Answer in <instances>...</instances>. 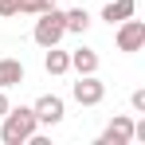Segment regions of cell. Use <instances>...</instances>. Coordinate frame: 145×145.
<instances>
[{
  "label": "cell",
  "mask_w": 145,
  "mask_h": 145,
  "mask_svg": "<svg viewBox=\"0 0 145 145\" xmlns=\"http://www.w3.org/2000/svg\"><path fill=\"white\" fill-rule=\"evenodd\" d=\"M39 129V121L31 114V106H8V114L0 118V141L4 145H24Z\"/></svg>",
  "instance_id": "6da1fadb"
},
{
  "label": "cell",
  "mask_w": 145,
  "mask_h": 145,
  "mask_svg": "<svg viewBox=\"0 0 145 145\" xmlns=\"http://www.w3.org/2000/svg\"><path fill=\"white\" fill-rule=\"evenodd\" d=\"M63 35H67V16H63L59 8L39 12V20H35V27H31V39H35L39 47H55Z\"/></svg>",
  "instance_id": "7a4b0ae2"
},
{
  "label": "cell",
  "mask_w": 145,
  "mask_h": 145,
  "mask_svg": "<svg viewBox=\"0 0 145 145\" xmlns=\"http://www.w3.org/2000/svg\"><path fill=\"white\" fill-rule=\"evenodd\" d=\"M71 94L78 106H98L102 98H106V82L98 78V74H78V82L71 86Z\"/></svg>",
  "instance_id": "3957f363"
},
{
  "label": "cell",
  "mask_w": 145,
  "mask_h": 145,
  "mask_svg": "<svg viewBox=\"0 0 145 145\" xmlns=\"http://www.w3.org/2000/svg\"><path fill=\"white\" fill-rule=\"evenodd\" d=\"M31 114H35L39 125H59L63 114H67V106H63V98H59V94H39V98H35V106H31Z\"/></svg>",
  "instance_id": "277c9868"
},
{
  "label": "cell",
  "mask_w": 145,
  "mask_h": 145,
  "mask_svg": "<svg viewBox=\"0 0 145 145\" xmlns=\"http://www.w3.org/2000/svg\"><path fill=\"white\" fill-rule=\"evenodd\" d=\"M133 141V118H125V114H114L110 125L98 133V145H129Z\"/></svg>",
  "instance_id": "5b68a950"
},
{
  "label": "cell",
  "mask_w": 145,
  "mask_h": 145,
  "mask_svg": "<svg viewBox=\"0 0 145 145\" xmlns=\"http://www.w3.org/2000/svg\"><path fill=\"white\" fill-rule=\"evenodd\" d=\"M141 47H145V20H133V16L121 20L118 24V51H129L133 55V51H141Z\"/></svg>",
  "instance_id": "8992f818"
},
{
  "label": "cell",
  "mask_w": 145,
  "mask_h": 145,
  "mask_svg": "<svg viewBox=\"0 0 145 145\" xmlns=\"http://www.w3.org/2000/svg\"><path fill=\"white\" fill-rule=\"evenodd\" d=\"M71 71H78V74H98V51L94 47H74L71 51Z\"/></svg>",
  "instance_id": "52a82bcc"
},
{
  "label": "cell",
  "mask_w": 145,
  "mask_h": 145,
  "mask_svg": "<svg viewBox=\"0 0 145 145\" xmlns=\"http://www.w3.org/2000/svg\"><path fill=\"white\" fill-rule=\"evenodd\" d=\"M47 55H43V67H47V74H67L71 71V51H59V43L55 47H43Z\"/></svg>",
  "instance_id": "ba28073f"
},
{
  "label": "cell",
  "mask_w": 145,
  "mask_h": 145,
  "mask_svg": "<svg viewBox=\"0 0 145 145\" xmlns=\"http://www.w3.org/2000/svg\"><path fill=\"white\" fill-rule=\"evenodd\" d=\"M133 12H137L133 0H110V4L102 8V20H106V24H121V20H129Z\"/></svg>",
  "instance_id": "9c48e42d"
},
{
  "label": "cell",
  "mask_w": 145,
  "mask_h": 145,
  "mask_svg": "<svg viewBox=\"0 0 145 145\" xmlns=\"http://www.w3.org/2000/svg\"><path fill=\"white\" fill-rule=\"evenodd\" d=\"M20 82H24V63L20 59H0V90L20 86Z\"/></svg>",
  "instance_id": "30bf717a"
},
{
  "label": "cell",
  "mask_w": 145,
  "mask_h": 145,
  "mask_svg": "<svg viewBox=\"0 0 145 145\" xmlns=\"http://www.w3.org/2000/svg\"><path fill=\"white\" fill-rule=\"evenodd\" d=\"M67 16V31H74V35H82L86 27H90V12L86 8H71V12H63Z\"/></svg>",
  "instance_id": "8fae6325"
},
{
  "label": "cell",
  "mask_w": 145,
  "mask_h": 145,
  "mask_svg": "<svg viewBox=\"0 0 145 145\" xmlns=\"http://www.w3.org/2000/svg\"><path fill=\"white\" fill-rule=\"evenodd\" d=\"M55 8V0H20V12L24 16H39V12H47Z\"/></svg>",
  "instance_id": "7c38bea8"
},
{
  "label": "cell",
  "mask_w": 145,
  "mask_h": 145,
  "mask_svg": "<svg viewBox=\"0 0 145 145\" xmlns=\"http://www.w3.org/2000/svg\"><path fill=\"white\" fill-rule=\"evenodd\" d=\"M0 16H20V0H0Z\"/></svg>",
  "instance_id": "4fadbf2b"
},
{
  "label": "cell",
  "mask_w": 145,
  "mask_h": 145,
  "mask_svg": "<svg viewBox=\"0 0 145 145\" xmlns=\"http://www.w3.org/2000/svg\"><path fill=\"white\" fill-rule=\"evenodd\" d=\"M129 106H133L137 114H145V90H133V94H129Z\"/></svg>",
  "instance_id": "5bb4252c"
},
{
  "label": "cell",
  "mask_w": 145,
  "mask_h": 145,
  "mask_svg": "<svg viewBox=\"0 0 145 145\" xmlns=\"http://www.w3.org/2000/svg\"><path fill=\"white\" fill-rule=\"evenodd\" d=\"M4 114H8V94L0 90V118H4Z\"/></svg>",
  "instance_id": "9a60e30c"
}]
</instances>
